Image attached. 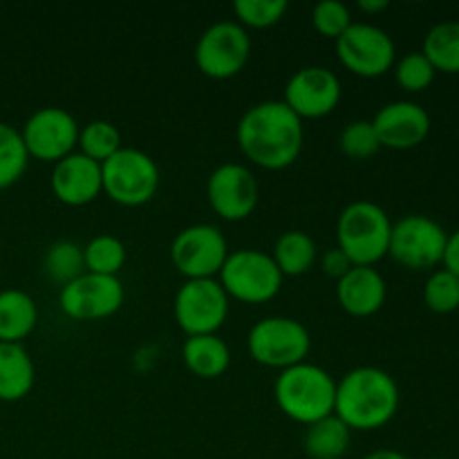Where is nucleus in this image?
<instances>
[{
  "label": "nucleus",
  "instance_id": "aec40b11",
  "mask_svg": "<svg viewBox=\"0 0 459 459\" xmlns=\"http://www.w3.org/2000/svg\"><path fill=\"white\" fill-rule=\"evenodd\" d=\"M36 370L22 343H0V402H21L34 388Z\"/></svg>",
  "mask_w": 459,
  "mask_h": 459
},
{
  "label": "nucleus",
  "instance_id": "473e14b6",
  "mask_svg": "<svg viewBox=\"0 0 459 459\" xmlns=\"http://www.w3.org/2000/svg\"><path fill=\"white\" fill-rule=\"evenodd\" d=\"M435 67L421 52H411L399 58L394 65V79L406 92H421L429 90L435 81Z\"/></svg>",
  "mask_w": 459,
  "mask_h": 459
},
{
  "label": "nucleus",
  "instance_id": "5701e85b",
  "mask_svg": "<svg viewBox=\"0 0 459 459\" xmlns=\"http://www.w3.org/2000/svg\"><path fill=\"white\" fill-rule=\"evenodd\" d=\"M273 263L281 269L282 278L285 276H303L316 264L318 249L316 242L309 233L291 229L278 236L272 254Z\"/></svg>",
  "mask_w": 459,
  "mask_h": 459
},
{
  "label": "nucleus",
  "instance_id": "c756f323",
  "mask_svg": "<svg viewBox=\"0 0 459 459\" xmlns=\"http://www.w3.org/2000/svg\"><path fill=\"white\" fill-rule=\"evenodd\" d=\"M290 4L285 0H238L233 4L238 25L247 30H267L285 18Z\"/></svg>",
  "mask_w": 459,
  "mask_h": 459
},
{
  "label": "nucleus",
  "instance_id": "ddd939ff",
  "mask_svg": "<svg viewBox=\"0 0 459 459\" xmlns=\"http://www.w3.org/2000/svg\"><path fill=\"white\" fill-rule=\"evenodd\" d=\"M79 124L67 110L56 106L39 108L21 130L27 155L39 161H61L72 155L79 142Z\"/></svg>",
  "mask_w": 459,
  "mask_h": 459
},
{
  "label": "nucleus",
  "instance_id": "f8f14e48",
  "mask_svg": "<svg viewBox=\"0 0 459 459\" xmlns=\"http://www.w3.org/2000/svg\"><path fill=\"white\" fill-rule=\"evenodd\" d=\"M336 56L352 74L377 79L394 65L397 49L385 30L370 22H352L345 34L336 39Z\"/></svg>",
  "mask_w": 459,
  "mask_h": 459
},
{
  "label": "nucleus",
  "instance_id": "c9c22d12",
  "mask_svg": "<svg viewBox=\"0 0 459 459\" xmlns=\"http://www.w3.org/2000/svg\"><path fill=\"white\" fill-rule=\"evenodd\" d=\"M442 264L446 272L455 273L459 278V229L455 233H451L446 240V249H444V258Z\"/></svg>",
  "mask_w": 459,
  "mask_h": 459
},
{
  "label": "nucleus",
  "instance_id": "f03ea898",
  "mask_svg": "<svg viewBox=\"0 0 459 459\" xmlns=\"http://www.w3.org/2000/svg\"><path fill=\"white\" fill-rule=\"evenodd\" d=\"M397 411L399 385L381 368H354L336 384L334 415L350 430L384 429Z\"/></svg>",
  "mask_w": 459,
  "mask_h": 459
},
{
  "label": "nucleus",
  "instance_id": "4be33fe9",
  "mask_svg": "<svg viewBox=\"0 0 459 459\" xmlns=\"http://www.w3.org/2000/svg\"><path fill=\"white\" fill-rule=\"evenodd\" d=\"M39 307L22 290L0 291V343H21L34 332Z\"/></svg>",
  "mask_w": 459,
  "mask_h": 459
},
{
  "label": "nucleus",
  "instance_id": "b1692460",
  "mask_svg": "<svg viewBox=\"0 0 459 459\" xmlns=\"http://www.w3.org/2000/svg\"><path fill=\"white\" fill-rule=\"evenodd\" d=\"M350 442H352V430L339 417L330 415L307 426L303 448L312 459H341L350 451Z\"/></svg>",
  "mask_w": 459,
  "mask_h": 459
},
{
  "label": "nucleus",
  "instance_id": "f704fd0d",
  "mask_svg": "<svg viewBox=\"0 0 459 459\" xmlns=\"http://www.w3.org/2000/svg\"><path fill=\"white\" fill-rule=\"evenodd\" d=\"M352 267L354 264L350 263V258L339 249V247L327 249L321 258V269L325 272V276L334 278V281H341V278H343Z\"/></svg>",
  "mask_w": 459,
  "mask_h": 459
},
{
  "label": "nucleus",
  "instance_id": "2eb2a0df",
  "mask_svg": "<svg viewBox=\"0 0 459 459\" xmlns=\"http://www.w3.org/2000/svg\"><path fill=\"white\" fill-rule=\"evenodd\" d=\"M341 81L330 67L307 65L296 70L287 79L282 103L303 119H323L332 115L341 103Z\"/></svg>",
  "mask_w": 459,
  "mask_h": 459
},
{
  "label": "nucleus",
  "instance_id": "f3484780",
  "mask_svg": "<svg viewBox=\"0 0 459 459\" xmlns=\"http://www.w3.org/2000/svg\"><path fill=\"white\" fill-rule=\"evenodd\" d=\"M381 148L411 151L430 134V115L415 101L385 103L372 119Z\"/></svg>",
  "mask_w": 459,
  "mask_h": 459
},
{
  "label": "nucleus",
  "instance_id": "4468645a",
  "mask_svg": "<svg viewBox=\"0 0 459 459\" xmlns=\"http://www.w3.org/2000/svg\"><path fill=\"white\" fill-rule=\"evenodd\" d=\"M126 299L119 278L88 273L61 287L58 305L61 312L72 321H103L115 316Z\"/></svg>",
  "mask_w": 459,
  "mask_h": 459
},
{
  "label": "nucleus",
  "instance_id": "bb28decb",
  "mask_svg": "<svg viewBox=\"0 0 459 459\" xmlns=\"http://www.w3.org/2000/svg\"><path fill=\"white\" fill-rule=\"evenodd\" d=\"M85 272L117 278L126 264V245L117 236L101 233L83 247Z\"/></svg>",
  "mask_w": 459,
  "mask_h": 459
},
{
  "label": "nucleus",
  "instance_id": "7c9ffc66",
  "mask_svg": "<svg viewBox=\"0 0 459 459\" xmlns=\"http://www.w3.org/2000/svg\"><path fill=\"white\" fill-rule=\"evenodd\" d=\"M424 303L435 314H453L459 309V278L446 269L429 276L424 287Z\"/></svg>",
  "mask_w": 459,
  "mask_h": 459
},
{
  "label": "nucleus",
  "instance_id": "393cba45",
  "mask_svg": "<svg viewBox=\"0 0 459 459\" xmlns=\"http://www.w3.org/2000/svg\"><path fill=\"white\" fill-rule=\"evenodd\" d=\"M421 54L433 63L435 72L459 74V21H446L430 27Z\"/></svg>",
  "mask_w": 459,
  "mask_h": 459
},
{
  "label": "nucleus",
  "instance_id": "2f4dec72",
  "mask_svg": "<svg viewBox=\"0 0 459 459\" xmlns=\"http://www.w3.org/2000/svg\"><path fill=\"white\" fill-rule=\"evenodd\" d=\"M339 146L341 151H343V155L354 161L370 160L372 155H377V152L381 151V143L375 133V126H372V121H366V119L350 121V124L341 130Z\"/></svg>",
  "mask_w": 459,
  "mask_h": 459
},
{
  "label": "nucleus",
  "instance_id": "a211bd4d",
  "mask_svg": "<svg viewBox=\"0 0 459 459\" xmlns=\"http://www.w3.org/2000/svg\"><path fill=\"white\" fill-rule=\"evenodd\" d=\"M54 197L67 206H85L103 193L101 164L81 152L63 157L52 169L49 179Z\"/></svg>",
  "mask_w": 459,
  "mask_h": 459
},
{
  "label": "nucleus",
  "instance_id": "20e7f679",
  "mask_svg": "<svg viewBox=\"0 0 459 459\" xmlns=\"http://www.w3.org/2000/svg\"><path fill=\"white\" fill-rule=\"evenodd\" d=\"M390 231V215L379 204L357 200L341 211L336 222V242L354 267H375L388 255Z\"/></svg>",
  "mask_w": 459,
  "mask_h": 459
},
{
  "label": "nucleus",
  "instance_id": "a878e982",
  "mask_svg": "<svg viewBox=\"0 0 459 459\" xmlns=\"http://www.w3.org/2000/svg\"><path fill=\"white\" fill-rule=\"evenodd\" d=\"M43 273L58 287L70 285L85 273L83 247L72 240H58L43 255Z\"/></svg>",
  "mask_w": 459,
  "mask_h": 459
},
{
  "label": "nucleus",
  "instance_id": "cd10ccee",
  "mask_svg": "<svg viewBox=\"0 0 459 459\" xmlns=\"http://www.w3.org/2000/svg\"><path fill=\"white\" fill-rule=\"evenodd\" d=\"M76 148H79L81 155L90 157L97 164H103L112 155H117L124 148V143H121V133L115 124L106 119H94L79 130Z\"/></svg>",
  "mask_w": 459,
  "mask_h": 459
},
{
  "label": "nucleus",
  "instance_id": "6e6552de",
  "mask_svg": "<svg viewBox=\"0 0 459 459\" xmlns=\"http://www.w3.org/2000/svg\"><path fill=\"white\" fill-rule=\"evenodd\" d=\"M448 233L429 215H406L393 224L388 255L412 272L433 269L442 263Z\"/></svg>",
  "mask_w": 459,
  "mask_h": 459
},
{
  "label": "nucleus",
  "instance_id": "9d476101",
  "mask_svg": "<svg viewBox=\"0 0 459 459\" xmlns=\"http://www.w3.org/2000/svg\"><path fill=\"white\" fill-rule=\"evenodd\" d=\"M251 56V39L236 21L213 22L195 45V63L209 79L224 81L240 74Z\"/></svg>",
  "mask_w": 459,
  "mask_h": 459
},
{
  "label": "nucleus",
  "instance_id": "9b49d317",
  "mask_svg": "<svg viewBox=\"0 0 459 459\" xmlns=\"http://www.w3.org/2000/svg\"><path fill=\"white\" fill-rule=\"evenodd\" d=\"M229 254L227 238L213 224H191L170 245V260L186 281L218 278Z\"/></svg>",
  "mask_w": 459,
  "mask_h": 459
},
{
  "label": "nucleus",
  "instance_id": "6ab92c4d",
  "mask_svg": "<svg viewBox=\"0 0 459 459\" xmlns=\"http://www.w3.org/2000/svg\"><path fill=\"white\" fill-rule=\"evenodd\" d=\"M336 299L350 316L366 318L384 307L388 285L375 267H352L336 281Z\"/></svg>",
  "mask_w": 459,
  "mask_h": 459
},
{
  "label": "nucleus",
  "instance_id": "1a4fd4ad",
  "mask_svg": "<svg viewBox=\"0 0 459 459\" xmlns=\"http://www.w3.org/2000/svg\"><path fill=\"white\" fill-rule=\"evenodd\" d=\"M173 314L186 336L218 334L229 316V296L218 278L186 281L175 294Z\"/></svg>",
  "mask_w": 459,
  "mask_h": 459
},
{
  "label": "nucleus",
  "instance_id": "39448f33",
  "mask_svg": "<svg viewBox=\"0 0 459 459\" xmlns=\"http://www.w3.org/2000/svg\"><path fill=\"white\" fill-rule=\"evenodd\" d=\"M218 282L227 291L229 300L247 305H264L278 296L282 273L273 258L260 249L231 251L218 273Z\"/></svg>",
  "mask_w": 459,
  "mask_h": 459
},
{
  "label": "nucleus",
  "instance_id": "4c0bfd02",
  "mask_svg": "<svg viewBox=\"0 0 459 459\" xmlns=\"http://www.w3.org/2000/svg\"><path fill=\"white\" fill-rule=\"evenodd\" d=\"M363 459H408L403 453L399 451H393V448H379V451H372L368 453Z\"/></svg>",
  "mask_w": 459,
  "mask_h": 459
},
{
  "label": "nucleus",
  "instance_id": "0eeeda50",
  "mask_svg": "<svg viewBox=\"0 0 459 459\" xmlns=\"http://www.w3.org/2000/svg\"><path fill=\"white\" fill-rule=\"evenodd\" d=\"M249 354L255 363L264 368L287 370L305 363L312 350V336L307 327L290 316L260 318L247 336Z\"/></svg>",
  "mask_w": 459,
  "mask_h": 459
},
{
  "label": "nucleus",
  "instance_id": "dca6fc26",
  "mask_svg": "<svg viewBox=\"0 0 459 459\" xmlns=\"http://www.w3.org/2000/svg\"><path fill=\"white\" fill-rule=\"evenodd\" d=\"M206 197L215 215L229 222H240L249 218L258 206V179L247 166L227 161L209 175Z\"/></svg>",
  "mask_w": 459,
  "mask_h": 459
},
{
  "label": "nucleus",
  "instance_id": "72a5a7b5",
  "mask_svg": "<svg viewBox=\"0 0 459 459\" xmlns=\"http://www.w3.org/2000/svg\"><path fill=\"white\" fill-rule=\"evenodd\" d=\"M312 25L325 39H341L350 25H352V13L348 4L341 0H323L314 4L312 9Z\"/></svg>",
  "mask_w": 459,
  "mask_h": 459
},
{
  "label": "nucleus",
  "instance_id": "f257e3e1",
  "mask_svg": "<svg viewBox=\"0 0 459 459\" xmlns=\"http://www.w3.org/2000/svg\"><path fill=\"white\" fill-rule=\"evenodd\" d=\"M238 146L251 164L264 170L290 169L305 142L303 121L282 101H260L238 121Z\"/></svg>",
  "mask_w": 459,
  "mask_h": 459
},
{
  "label": "nucleus",
  "instance_id": "e433bc0d",
  "mask_svg": "<svg viewBox=\"0 0 459 459\" xmlns=\"http://www.w3.org/2000/svg\"><path fill=\"white\" fill-rule=\"evenodd\" d=\"M359 9L366 13H379L388 9V0H359Z\"/></svg>",
  "mask_w": 459,
  "mask_h": 459
},
{
  "label": "nucleus",
  "instance_id": "c85d7f7f",
  "mask_svg": "<svg viewBox=\"0 0 459 459\" xmlns=\"http://www.w3.org/2000/svg\"><path fill=\"white\" fill-rule=\"evenodd\" d=\"M30 155L22 143L21 130L0 121V191L13 186L25 175Z\"/></svg>",
  "mask_w": 459,
  "mask_h": 459
},
{
  "label": "nucleus",
  "instance_id": "423d86ee",
  "mask_svg": "<svg viewBox=\"0 0 459 459\" xmlns=\"http://www.w3.org/2000/svg\"><path fill=\"white\" fill-rule=\"evenodd\" d=\"M103 193L115 204L143 206L160 191V166L148 152L124 146L101 164Z\"/></svg>",
  "mask_w": 459,
  "mask_h": 459
},
{
  "label": "nucleus",
  "instance_id": "412c9836",
  "mask_svg": "<svg viewBox=\"0 0 459 459\" xmlns=\"http://www.w3.org/2000/svg\"><path fill=\"white\" fill-rule=\"evenodd\" d=\"M182 361L200 379H218L229 370L231 350L218 334L188 336L182 348Z\"/></svg>",
  "mask_w": 459,
  "mask_h": 459
},
{
  "label": "nucleus",
  "instance_id": "7ed1b4c3",
  "mask_svg": "<svg viewBox=\"0 0 459 459\" xmlns=\"http://www.w3.org/2000/svg\"><path fill=\"white\" fill-rule=\"evenodd\" d=\"M273 399L282 415L291 421L312 426L334 415L336 381L327 370L305 361L278 375Z\"/></svg>",
  "mask_w": 459,
  "mask_h": 459
}]
</instances>
